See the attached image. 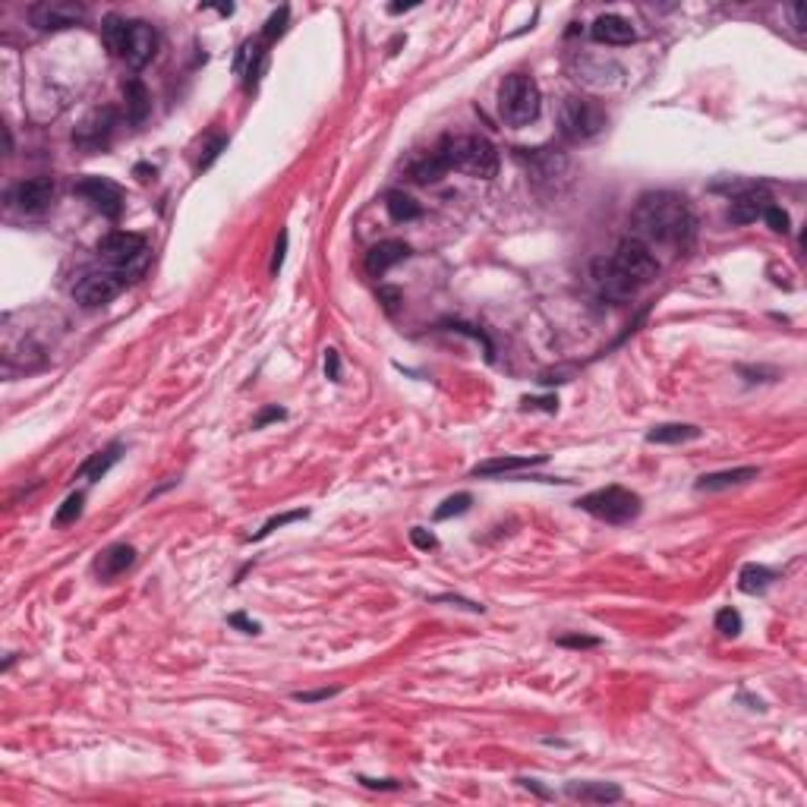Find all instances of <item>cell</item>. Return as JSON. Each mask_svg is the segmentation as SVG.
<instances>
[{"label": "cell", "instance_id": "cell-1", "mask_svg": "<svg viewBox=\"0 0 807 807\" xmlns=\"http://www.w3.org/2000/svg\"><path fill=\"white\" fill-rule=\"evenodd\" d=\"M697 234V218L687 206L685 196L668 193V189H660V193H647L637 199L631 212V237L634 240L653 247H675L685 249L691 247Z\"/></svg>", "mask_w": 807, "mask_h": 807}, {"label": "cell", "instance_id": "cell-2", "mask_svg": "<svg viewBox=\"0 0 807 807\" xmlns=\"http://www.w3.org/2000/svg\"><path fill=\"white\" fill-rule=\"evenodd\" d=\"M439 152L448 167L460 174L480 177V181H492L499 174V148L486 136H445L439 142Z\"/></svg>", "mask_w": 807, "mask_h": 807}, {"label": "cell", "instance_id": "cell-3", "mask_svg": "<svg viewBox=\"0 0 807 807\" xmlns=\"http://www.w3.org/2000/svg\"><path fill=\"white\" fill-rule=\"evenodd\" d=\"M540 107H542V92L534 76L527 73L505 76V82L499 88V111L508 127H530L540 117Z\"/></svg>", "mask_w": 807, "mask_h": 807}, {"label": "cell", "instance_id": "cell-4", "mask_svg": "<svg viewBox=\"0 0 807 807\" xmlns=\"http://www.w3.org/2000/svg\"><path fill=\"white\" fill-rule=\"evenodd\" d=\"M577 508L587 511L590 517H596V521L621 527V524H631L634 517L643 511V499L625 486H606V489H596V492L584 495V499L577 501Z\"/></svg>", "mask_w": 807, "mask_h": 807}, {"label": "cell", "instance_id": "cell-5", "mask_svg": "<svg viewBox=\"0 0 807 807\" xmlns=\"http://www.w3.org/2000/svg\"><path fill=\"white\" fill-rule=\"evenodd\" d=\"M609 117L593 98L584 95H567L559 107V127L567 142H590L606 130Z\"/></svg>", "mask_w": 807, "mask_h": 807}, {"label": "cell", "instance_id": "cell-6", "mask_svg": "<svg viewBox=\"0 0 807 807\" xmlns=\"http://www.w3.org/2000/svg\"><path fill=\"white\" fill-rule=\"evenodd\" d=\"M612 262H615V268H618L627 281H634L637 287L650 284V281L660 274V259H656V253L647 247V243L634 240V237H627V240L618 243Z\"/></svg>", "mask_w": 807, "mask_h": 807}, {"label": "cell", "instance_id": "cell-7", "mask_svg": "<svg viewBox=\"0 0 807 807\" xmlns=\"http://www.w3.org/2000/svg\"><path fill=\"white\" fill-rule=\"evenodd\" d=\"M123 287H127V272H117V268H107V272H88L76 281L73 287V297L76 303H82L86 309L95 307H105L111 303L113 297L121 294Z\"/></svg>", "mask_w": 807, "mask_h": 807}, {"label": "cell", "instance_id": "cell-8", "mask_svg": "<svg viewBox=\"0 0 807 807\" xmlns=\"http://www.w3.org/2000/svg\"><path fill=\"white\" fill-rule=\"evenodd\" d=\"M113 127H117V111L113 107H95L92 113L82 117L80 127L73 130V146L86 155L101 152L111 142Z\"/></svg>", "mask_w": 807, "mask_h": 807}, {"label": "cell", "instance_id": "cell-9", "mask_svg": "<svg viewBox=\"0 0 807 807\" xmlns=\"http://www.w3.org/2000/svg\"><path fill=\"white\" fill-rule=\"evenodd\" d=\"M98 256L117 272H127L133 262L146 256V237L133 231H111L98 240Z\"/></svg>", "mask_w": 807, "mask_h": 807}, {"label": "cell", "instance_id": "cell-10", "mask_svg": "<svg viewBox=\"0 0 807 807\" xmlns=\"http://www.w3.org/2000/svg\"><path fill=\"white\" fill-rule=\"evenodd\" d=\"M590 284H593L596 297H600V300H609V303H625V300H631L637 290H641L634 281H627L625 274L615 268L612 259H593L590 262Z\"/></svg>", "mask_w": 807, "mask_h": 807}, {"label": "cell", "instance_id": "cell-11", "mask_svg": "<svg viewBox=\"0 0 807 807\" xmlns=\"http://www.w3.org/2000/svg\"><path fill=\"white\" fill-rule=\"evenodd\" d=\"M76 196H82L86 202H92L95 212H101L105 218L117 221L123 214V189L107 177H86L76 183Z\"/></svg>", "mask_w": 807, "mask_h": 807}, {"label": "cell", "instance_id": "cell-12", "mask_svg": "<svg viewBox=\"0 0 807 807\" xmlns=\"http://www.w3.org/2000/svg\"><path fill=\"white\" fill-rule=\"evenodd\" d=\"M29 16H32V26L41 29V32H61V29L82 22L86 10L80 4H70V0H47V4H38V7L29 10Z\"/></svg>", "mask_w": 807, "mask_h": 807}, {"label": "cell", "instance_id": "cell-13", "mask_svg": "<svg viewBox=\"0 0 807 807\" xmlns=\"http://www.w3.org/2000/svg\"><path fill=\"white\" fill-rule=\"evenodd\" d=\"M514 152L521 161H527V171L536 183H555L567 171V158L559 148H514Z\"/></svg>", "mask_w": 807, "mask_h": 807}, {"label": "cell", "instance_id": "cell-14", "mask_svg": "<svg viewBox=\"0 0 807 807\" xmlns=\"http://www.w3.org/2000/svg\"><path fill=\"white\" fill-rule=\"evenodd\" d=\"M54 193H57L54 177H32L13 189V202L22 214H45L54 202Z\"/></svg>", "mask_w": 807, "mask_h": 807}, {"label": "cell", "instance_id": "cell-15", "mask_svg": "<svg viewBox=\"0 0 807 807\" xmlns=\"http://www.w3.org/2000/svg\"><path fill=\"white\" fill-rule=\"evenodd\" d=\"M155 51H158V32H155V26H148V22H142V20H130L127 54H123L127 67L142 70L155 57Z\"/></svg>", "mask_w": 807, "mask_h": 807}, {"label": "cell", "instance_id": "cell-16", "mask_svg": "<svg viewBox=\"0 0 807 807\" xmlns=\"http://www.w3.org/2000/svg\"><path fill=\"white\" fill-rule=\"evenodd\" d=\"M773 206L769 193L763 187H751L744 193H738L728 206V221L732 224H754L757 218H763V212Z\"/></svg>", "mask_w": 807, "mask_h": 807}, {"label": "cell", "instance_id": "cell-17", "mask_svg": "<svg viewBox=\"0 0 807 807\" xmlns=\"http://www.w3.org/2000/svg\"><path fill=\"white\" fill-rule=\"evenodd\" d=\"M410 256V247L404 240H382L375 243V247H369L366 253V262H363V268H366L369 278H382L385 272H391L398 262H404Z\"/></svg>", "mask_w": 807, "mask_h": 807}, {"label": "cell", "instance_id": "cell-18", "mask_svg": "<svg viewBox=\"0 0 807 807\" xmlns=\"http://www.w3.org/2000/svg\"><path fill=\"white\" fill-rule=\"evenodd\" d=\"M265 61H268V41L262 38H249L243 41L240 54H237V63L234 70L243 76V82H247V88H253L256 82H259L262 70H265Z\"/></svg>", "mask_w": 807, "mask_h": 807}, {"label": "cell", "instance_id": "cell-19", "mask_svg": "<svg viewBox=\"0 0 807 807\" xmlns=\"http://www.w3.org/2000/svg\"><path fill=\"white\" fill-rule=\"evenodd\" d=\"M590 38L600 41V45H631L634 38H637V32H634V26L625 20V16L618 13H606L600 16V20H593V26H590Z\"/></svg>", "mask_w": 807, "mask_h": 807}, {"label": "cell", "instance_id": "cell-20", "mask_svg": "<svg viewBox=\"0 0 807 807\" xmlns=\"http://www.w3.org/2000/svg\"><path fill=\"white\" fill-rule=\"evenodd\" d=\"M136 561V549L127 546V542H113L107 546L105 552L95 559V574H98L101 581H111V577H121L127 567H133Z\"/></svg>", "mask_w": 807, "mask_h": 807}, {"label": "cell", "instance_id": "cell-21", "mask_svg": "<svg viewBox=\"0 0 807 807\" xmlns=\"http://www.w3.org/2000/svg\"><path fill=\"white\" fill-rule=\"evenodd\" d=\"M536 464H546V454H521V458H492L483 460L470 470V476H501V474H514V470L524 467H536Z\"/></svg>", "mask_w": 807, "mask_h": 807}, {"label": "cell", "instance_id": "cell-22", "mask_svg": "<svg viewBox=\"0 0 807 807\" xmlns=\"http://www.w3.org/2000/svg\"><path fill=\"white\" fill-rule=\"evenodd\" d=\"M757 474H761L757 467H735V470H719V474H703L694 483V489L697 492H719V489H732V486H741V483L757 480Z\"/></svg>", "mask_w": 807, "mask_h": 807}, {"label": "cell", "instance_id": "cell-23", "mask_svg": "<svg viewBox=\"0 0 807 807\" xmlns=\"http://www.w3.org/2000/svg\"><path fill=\"white\" fill-rule=\"evenodd\" d=\"M451 167H448V161L441 158V152L435 148V152H426L420 155V158L414 161V164L408 167V177L414 183H423V187H429V183H439L441 177L448 174Z\"/></svg>", "mask_w": 807, "mask_h": 807}, {"label": "cell", "instance_id": "cell-24", "mask_svg": "<svg viewBox=\"0 0 807 807\" xmlns=\"http://www.w3.org/2000/svg\"><path fill=\"white\" fill-rule=\"evenodd\" d=\"M701 439V426L694 423H662L647 433L650 445H685V441Z\"/></svg>", "mask_w": 807, "mask_h": 807}, {"label": "cell", "instance_id": "cell-25", "mask_svg": "<svg viewBox=\"0 0 807 807\" xmlns=\"http://www.w3.org/2000/svg\"><path fill=\"white\" fill-rule=\"evenodd\" d=\"M148 107H152V101H148V88L142 86L136 76H130V80L123 82V111H127V121L130 123H142L148 117Z\"/></svg>", "mask_w": 807, "mask_h": 807}, {"label": "cell", "instance_id": "cell-26", "mask_svg": "<svg viewBox=\"0 0 807 807\" xmlns=\"http://www.w3.org/2000/svg\"><path fill=\"white\" fill-rule=\"evenodd\" d=\"M565 794L574 801H593V804H606V801H618L621 788L609 786V782H567Z\"/></svg>", "mask_w": 807, "mask_h": 807}, {"label": "cell", "instance_id": "cell-27", "mask_svg": "<svg viewBox=\"0 0 807 807\" xmlns=\"http://www.w3.org/2000/svg\"><path fill=\"white\" fill-rule=\"evenodd\" d=\"M127 38H130V20L113 16V13L105 16V22H101V41H105L111 57H121L123 61V54H127Z\"/></svg>", "mask_w": 807, "mask_h": 807}, {"label": "cell", "instance_id": "cell-28", "mask_svg": "<svg viewBox=\"0 0 807 807\" xmlns=\"http://www.w3.org/2000/svg\"><path fill=\"white\" fill-rule=\"evenodd\" d=\"M121 451H123V445H121V441H113L111 448H105V451L92 454V458H88L86 464L80 467V476H82V480H88V483L101 480V476H105L107 470H111L117 460H121Z\"/></svg>", "mask_w": 807, "mask_h": 807}, {"label": "cell", "instance_id": "cell-29", "mask_svg": "<svg viewBox=\"0 0 807 807\" xmlns=\"http://www.w3.org/2000/svg\"><path fill=\"white\" fill-rule=\"evenodd\" d=\"M385 208H388V214H391V221H398V224H408V221H416L423 214L420 202L410 199V196L400 193V189H391V193L385 196Z\"/></svg>", "mask_w": 807, "mask_h": 807}, {"label": "cell", "instance_id": "cell-30", "mask_svg": "<svg viewBox=\"0 0 807 807\" xmlns=\"http://www.w3.org/2000/svg\"><path fill=\"white\" fill-rule=\"evenodd\" d=\"M776 581V574L769 571V567H763V565H744L741 567V574H738V590L741 593H763V590L769 587V584Z\"/></svg>", "mask_w": 807, "mask_h": 807}, {"label": "cell", "instance_id": "cell-31", "mask_svg": "<svg viewBox=\"0 0 807 807\" xmlns=\"http://www.w3.org/2000/svg\"><path fill=\"white\" fill-rule=\"evenodd\" d=\"M227 148V136H206L199 146V152H196V174H202V171H208V167L218 161V155Z\"/></svg>", "mask_w": 807, "mask_h": 807}, {"label": "cell", "instance_id": "cell-32", "mask_svg": "<svg viewBox=\"0 0 807 807\" xmlns=\"http://www.w3.org/2000/svg\"><path fill=\"white\" fill-rule=\"evenodd\" d=\"M470 505H474V495H470V492L451 495V499H445L439 508H435V521H448V517H458V514L470 511Z\"/></svg>", "mask_w": 807, "mask_h": 807}, {"label": "cell", "instance_id": "cell-33", "mask_svg": "<svg viewBox=\"0 0 807 807\" xmlns=\"http://www.w3.org/2000/svg\"><path fill=\"white\" fill-rule=\"evenodd\" d=\"M741 627H744V621H741L738 609L726 606V609H719V612H716V631H719V634H726V637H738Z\"/></svg>", "mask_w": 807, "mask_h": 807}, {"label": "cell", "instance_id": "cell-34", "mask_svg": "<svg viewBox=\"0 0 807 807\" xmlns=\"http://www.w3.org/2000/svg\"><path fill=\"white\" fill-rule=\"evenodd\" d=\"M82 501H86V495H82V492L67 495V501L61 505V511L54 514V524H57V527H67V524H73L76 517L82 514Z\"/></svg>", "mask_w": 807, "mask_h": 807}, {"label": "cell", "instance_id": "cell-35", "mask_svg": "<svg viewBox=\"0 0 807 807\" xmlns=\"http://www.w3.org/2000/svg\"><path fill=\"white\" fill-rule=\"evenodd\" d=\"M287 16H290V10H287V7H278V10H274V13L265 20V26H262V38H265L268 45H272L274 38H281V35L287 32Z\"/></svg>", "mask_w": 807, "mask_h": 807}, {"label": "cell", "instance_id": "cell-36", "mask_svg": "<svg viewBox=\"0 0 807 807\" xmlns=\"http://www.w3.org/2000/svg\"><path fill=\"white\" fill-rule=\"evenodd\" d=\"M303 517H309V511H287V514H278V517H272V521H265L262 524V530L259 534H253L249 536V540H265L268 534H274V530L278 527H284V524H294V521H303Z\"/></svg>", "mask_w": 807, "mask_h": 807}, {"label": "cell", "instance_id": "cell-37", "mask_svg": "<svg viewBox=\"0 0 807 807\" xmlns=\"http://www.w3.org/2000/svg\"><path fill=\"white\" fill-rule=\"evenodd\" d=\"M763 221L773 227L776 234H788V231H792V218H788V212L779 206H769L767 212H763Z\"/></svg>", "mask_w": 807, "mask_h": 807}, {"label": "cell", "instance_id": "cell-38", "mask_svg": "<svg viewBox=\"0 0 807 807\" xmlns=\"http://www.w3.org/2000/svg\"><path fill=\"white\" fill-rule=\"evenodd\" d=\"M559 647L590 650V647H600V637H584V634H565V637H559Z\"/></svg>", "mask_w": 807, "mask_h": 807}, {"label": "cell", "instance_id": "cell-39", "mask_svg": "<svg viewBox=\"0 0 807 807\" xmlns=\"http://www.w3.org/2000/svg\"><path fill=\"white\" fill-rule=\"evenodd\" d=\"M340 694V687H322V691H297L294 701L297 703H319V701H328V697Z\"/></svg>", "mask_w": 807, "mask_h": 807}, {"label": "cell", "instance_id": "cell-40", "mask_svg": "<svg viewBox=\"0 0 807 807\" xmlns=\"http://www.w3.org/2000/svg\"><path fill=\"white\" fill-rule=\"evenodd\" d=\"M410 542H414L416 549H423V552H429V549L439 546V540H435V536L429 534V530H423V527H414V530H410Z\"/></svg>", "mask_w": 807, "mask_h": 807}, {"label": "cell", "instance_id": "cell-41", "mask_svg": "<svg viewBox=\"0 0 807 807\" xmlns=\"http://www.w3.org/2000/svg\"><path fill=\"white\" fill-rule=\"evenodd\" d=\"M400 300H404V297H400L398 287H379V303L388 309V313H394V309L400 307Z\"/></svg>", "mask_w": 807, "mask_h": 807}, {"label": "cell", "instance_id": "cell-42", "mask_svg": "<svg viewBox=\"0 0 807 807\" xmlns=\"http://www.w3.org/2000/svg\"><path fill=\"white\" fill-rule=\"evenodd\" d=\"M325 375L332 382H340V357H338V350L334 348L325 350Z\"/></svg>", "mask_w": 807, "mask_h": 807}, {"label": "cell", "instance_id": "cell-43", "mask_svg": "<svg viewBox=\"0 0 807 807\" xmlns=\"http://www.w3.org/2000/svg\"><path fill=\"white\" fill-rule=\"evenodd\" d=\"M521 404H524V410L542 408V410H549V414H555V410H559V400H555V398H524Z\"/></svg>", "mask_w": 807, "mask_h": 807}, {"label": "cell", "instance_id": "cell-44", "mask_svg": "<svg viewBox=\"0 0 807 807\" xmlns=\"http://www.w3.org/2000/svg\"><path fill=\"white\" fill-rule=\"evenodd\" d=\"M284 253H287V231H281L278 247H274V256H272V274L281 272V265H284Z\"/></svg>", "mask_w": 807, "mask_h": 807}, {"label": "cell", "instance_id": "cell-45", "mask_svg": "<svg viewBox=\"0 0 807 807\" xmlns=\"http://www.w3.org/2000/svg\"><path fill=\"white\" fill-rule=\"evenodd\" d=\"M284 416H287V410H284V408H268V410H262V414L256 416L253 429H262V426H265V423H272V420H284Z\"/></svg>", "mask_w": 807, "mask_h": 807}, {"label": "cell", "instance_id": "cell-46", "mask_svg": "<svg viewBox=\"0 0 807 807\" xmlns=\"http://www.w3.org/2000/svg\"><path fill=\"white\" fill-rule=\"evenodd\" d=\"M227 625H234V627H240V631H243V634H259V631H262V627H259V625H256V621H249V618H247V615H240V612H237V615H231V618H227Z\"/></svg>", "mask_w": 807, "mask_h": 807}, {"label": "cell", "instance_id": "cell-47", "mask_svg": "<svg viewBox=\"0 0 807 807\" xmlns=\"http://www.w3.org/2000/svg\"><path fill=\"white\" fill-rule=\"evenodd\" d=\"M433 602H454V606H464V609H470V612H483V606H476V602H467V600H460V596H433Z\"/></svg>", "mask_w": 807, "mask_h": 807}, {"label": "cell", "instance_id": "cell-48", "mask_svg": "<svg viewBox=\"0 0 807 807\" xmlns=\"http://www.w3.org/2000/svg\"><path fill=\"white\" fill-rule=\"evenodd\" d=\"M360 782L366 788H391V792H394V788H400L398 779H369V776H360Z\"/></svg>", "mask_w": 807, "mask_h": 807}]
</instances>
